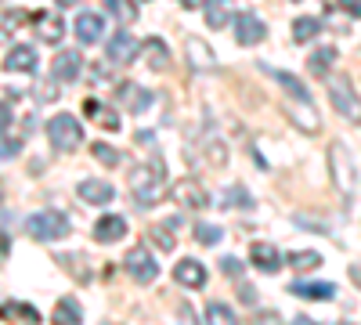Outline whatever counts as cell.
<instances>
[{
    "mask_svg": "<svg viewBox=\"0 0 361 325\" xmlns=\"http://www.w3.org/2000/svg\"><path fill=\"white\" fill-rule=\"evenodd\" d=\"M130 192L141 206H156L159 199L170 195V181H166V170H163L159 156H152L148 163H137L130 170Z\"/></svg>",
    "mask_w": 361,
    "mask_h": 325,
    "instance_id": "cell-1",
    "label": "cell"
},
{
    "mask_svg": "<svg viewBox=\"0 0 361 325\" xmlns=\"http://www.w3.org/2000/svg\"><path fill=\"white\" fill-rule=\"evenodd\" d=\"M329 173H333V185H336V192L340 195H354V156H350V149L343 141H333L329 145Z\"/></svg>",
    "mask_w": 361,
    "mask_h": 325,
    "instance_id": "cell-2",
    "label": "cell"
},
{
    "mask_svg": "<svg viewBox=\"0 0 361 325\" xmlns=\"http://www.w3.org/2000/svg\"><path fill=\"white\" fill-rule=\"evenodd\" d=\"M47 137H51V145L58 152H73V149H80V141H83V127H80L76 116L58 112L54 120H47Z\"/></svg>",
    "mask_w": 361,
    "mask_h": 325,
    "instance_id": "cell-3",
    "label": "cell"
},
{
    "mask_svg": "<svg viewBox=\"0 0 361 325\" xmlns=\"http://www.w3.org/2000/svg\"><path fill=\"white\" fill-rule=\"evenodd\" d=\"M329 98H333V109L343 116L347 123H361V98L354 94V87L347 76H329Z\"/></svg>",
    "mask_w": 361,
    "mask_h": 325,
    "instance_id": "cell-4",
    "label": "cell"
},
{
    "mask_svg": "<svg viewBox=\"0 0 361 325\" xmlns=\"http://www.w3.org/2000/svg\"><path fill=\"white\" fill-rule=\"evenodd\" d=\"M25 231L33 235L37 243H58L69 235V221L66 214H54V210H44V214H33L25 221Z\"/></svg>",
    "mask_w": 361,
    "mask_h": 325,
    "instance_id": "cell-5",
    "label": "cell"
},
{
    "mask_svg": "<svg viewBox=\"0 0 361 325\" xmlns=\"http://www.w3.org/2000/svg\"><path fill=\"white\" fill-rule=\"evenodd\" d=\"M123 268H127V275H130L134 282H141V286H148V282H156V275H159V264H156V257L148 253L145 246H134V250L127 253V260H123Z\"/></svg>",
    "mask_w": 361,
    "mask_h": 325,
    "instance_id": "cell-6",
    "label": "cell"
},
{
    "mask_svg": "<svg viewBox=\"0 0 361 325\" xmlns=\"http://www.w3.org/2000/svg\"><path fill=\"white\" fill-rule=\"evenodd\" d=\"M170 195H173V202L180 206V210H206V206H209V192L199 181H192V177L173 181L170 185Z\"/></svg>",
    "mask_w": 361,
    "mask_h": 325,
    "instance_id": "cell-7",
    "label": "cell"
},
{
    "mask_svg": "<svg viewBox=\"0 0 361 325\" xmlns=\"http://www.w3.org/2000/svg\"><path fill=\"white\" fill-rule=\"evenodd\" d=\"M185 58H188V69L192 73H217V54L209 51V44L199 40V37H188L185 40Z\"/></svg>",
    "mask_w": 361,
    "mask_h": 325,
    "instance_id": "cell-8",
    "label": "cell"
},
{
    "mask_svg": "<svg viewBox=\"0 0 361 325\" xmlns=\"http://www.w3.org/2000/svg\"><path fill=\"white\" fill-rule=\"evenodd\" d=\"M137 51H141V40L130 37V33H116V37L105 40V54H109V62H116V66H130L137 58Z\"/></svg>",
    "mask_w": 361,
    "mask_h": 325,
    "instance_id": "cell-9",
    "label": "cell"
},
{
    "mask_svg": "<svg viewBox=\"0 0 361 325\" xmlns=\"http://www.w3.org/2000/svg\"><path fill=\"white\" fill-rule=\"evenodd\" d=\"M116 102H119V109H127L130 116H141V112H148L152 109V94L145 91V87H137V83H119V91H116Z\"/></svg>",
    "mask_w": 361,
    "mask_h": 325,
    "instance_id": "cell-10",
    "label": "cell"
},
{
    "mask_svg": "<svg viewBox=\"0 0 361 325\" xmlns=\"http://www.w3.org/2000/svg\"><path fill=\"white\" fill-rule=\"evenodd\" d=\"M267 37V25L257 18V15H250V11H238L235 15V40L243 44V47H253V44H260Z\"/></svg>",
    "mask_w": 361,
    "mask_h": 325,
    "instance_id": "cell-11",
    "label": "cell"
},
{
    "mask_svg": "<svg viewBox=\"0 0 361 325\" xmlns=\"http://www.w3.org/2000/svg\"><path fill=\"white\" fill-rule=\"evenodd\" d=\"M80 73H83L80 51H58V54H54V62H51L54 83H73V80H80Z\"/></svg>",
    "mask_w": 361,
    "mask_h": 325,
    "instance_id": "cell-12",
    "label": "cell"
},
{
    "mask_svg": "<svg viewBox=\"0 0 361 325\" xmlns=\"http://www.w3.org/2000/svg\"><path fill=\"white\" fill-rule=\"evenodd\" d=\"M33 25H37V37L44 44H58V40H62V33H66V22H62V15H58V11H37L33 15Z\"/></svg>",
    "mask_w": 361,
    "mask_h": 325,
    "instance_id": "cell-13",
    "label": "cell"
},
{
    "mask_svg": "<svg viewBox=\"0 0 361 325\" xmlns=\"http://www.w3.org/2000/svg\"><path fill=\"white\" fill-rule=\"evenodd\" d=\"M173 278H177L180 286H188V289H202L209 275H206V268H202L199 260L185 257V260H177V264H173Z\"/></svg>",
    "mask_w": 361,
    "mask_h": 325,
    "instance_id": "cell-14",
    "label": "cell"
},
{
    "mask_svg": "<svg viewBox=\"0 0 361 325\" xmlns=\"http://www.w3.org/2000/svg\"><path fill=\"white\" fill-rule=\"evenodd\" d=\"M0 318H4L8 325H40V311L33 304H22V300L0 304Z\"/></svg>",
    "mask_w": 361,
    "mask_h": 325,
    "instance_id": "cell-15",
    "label": "cell"
},
{
    "mask_svg": "<svg viewBox=\"0 0 361 325\" xmlns=\"http://www.w3.org/2000/svg\"><path fill=\"white\" fill-rule=\"evenodd\" d=\"M250 260H253V268H257V271H264V275H275V271L282 268V253H279L275 246H271V243H253Z\"/></svg>",
    "mask_w": 361,
    "mask_h": 325,
    "instance_id": "cell-16",
    "label": "cell"
},
{
    "mask_svg": "<svg viewBox=\"0 0 361 325\" xmlns=\"http://www.w3.org/2000/svg\"><path fill=\"white\" fill-rule=\"evenodd\" d=\"M76 37H80L83 44H98V40L105 37V22H102V15H94V11H80V15H76Z\"/></svg>",
    "mask_w": 361,
    "mask_h": 325,
    "instance_id": "cell-17",
    "label": "cell"
},
{
    "mask_svg": "<svg viewBox=\"0 0 361 325\" xmlns=\"http://www.w3.org/2000/svg\"><path fill=\"white\" fill-rule=\"evenodd\" d=\"M37 62H40L37 51L29 47V44H18V47H11V51H8L4 69H8V73H33V69H37Z\"/></svg>",
    "mask_w": 361,
    "mask_h": 325,
    "instance_id": "cell-18",
    "label": "cell"
},
{
    "mask_svg": "<svg viewBox=\"0 0 361 325\" xmlns=\"http://www.w3.org/2000/svg\"><path fill=\"white\" fill-rule=\"evenodd\" d=\"M286 112H289V120L304 130V134H318L322 130V120H318V112L307 105V102H293V105H286Z\"/></svg>",
    "mask_w": 361,
    "mask_h": 325,
    "instance_id": "cell-19",
    "label": "cell"
},
{
    "mask_svg": "<svg viewBox=\"0 0 361 325\" xmlns=\"http://www.w3.org/2000/svg\"><path fill=\"white\" fill-rule=\"evenodd\" d=\"M145 69H152V73H166L170 69V51L159 37H148L145 40Z\"/></svg>",
    "mask_w": 361,
    "mask_h": 325,
    "instance_id": "cell-20",
    "label": "cell"
},
{
    "mask_svg": "<svg viewBox=\"0 0 361 325\" xmlns=\"http://www.w3.org/2000/svg\"><path fill=\"white\" fill-rule=\"evenodd\" d=\"M127 235V221L119 217V214H105L98 224H94V239L98 243H119Z\"/></svg>",
    "mask_w": 361,
    "mask_h": 325,
    "instance_id": "cell-21",
    "label": "cell"
},
{
    "mask_svg": "<svg viewBox=\"0 0 361 325\" xmlns=\"http://www.w3.org/2000/svg\"><path fill=\"white\" fill-rule=\"evenodd\" d=\"M51 321H54V325H80V321H83V307H80V300H73V297H58V300H54V314H51Z\"/></svg>",
    "mask_w": 361,
    "mask_h": 325,
    "instance_id": "cell-22",
    "label": "cell"
},
{
    "mask_svg": "<svg viewBox=\"0 0 361 325\" xmlns=\"http://www.w3.org/2000/svg\"><path fill=\"white\" fill-rule=\"evenodd\" d=\"M260 69H264V73H267L271 80H279V83L286 87V91H289V94H293L296 102H307V105H311V91H307V87L300 83V80H296L293 73H282V69H275V66H260Z\"/></svg>",
    "mask_w": 361,
    "mask_h": 325,
    "instance_id": "cell-23",
    "label": "cell"
},
{
    "mask_svg": "<svg viewBox=\"0 0 361 325\" xmlns=\"http://www.w3.org/2000/svg\"><path fill=\"white\" fill-rule=\"evenodd\" d=\"M76 192H80V199H83V202H94V206H105V202H112V195H116V188H112V185L94 181V177H90V181H83Z\"/></svg>",
    "mask_w": 361,
    "mask_h": 325,
    "instance_id": "cell-24",
    "label": "cell"
},
{
    "mask_svg": "<svg viewBox=\"0 0 361 325\" xmlns=\"http://www.w3.org/2000/svg\"><path fill=\"white\" fill-rule=\"evenodd\" d=\"M293 297H307V300H333L336 286L329 282H293Z\"/></svg>",
    "mask_w": 361,
    "mask_h": 325,
    "instance_id": "cell-25",
    "label": "cell"
},
{
    "mask_svg": "<svg viewBox=\"0 0 361 325\" xmlns=\"http://www.w3.org/2000/svg\"><path fill=\"white\" fill-rule=\"evenodd\" d=\"M336 58H340L336 47H329V44H325V47H318V51L307 58V69H311L314 76H329V73H333V66H336Z\"/></svg>",
    "mask_w": 361,
    "mask_h": 325,
    "instance_id": "cell-26",
    "label": "cell"
},
{
    "mask_svg": "<svg viewBox=\"0 0 361 325\" xmlns=\"http://www.w3.org/2000/svg\"><path fill=\"white\" fill-rule=\"evenodd\" d=\"M231 22V0H209L206 4V25L209 29H224Z\"/></svg>",
    "mask_w": 361,
    "mask_h": 325,
    "instance_id": "cell-27",
    "label": "cell"
},
{
    "mask_svg": "<svg viewBox=\"0 0 361 325\" xmlns=\"http://www.w3.org/2000/svg\"><path fill=\"white\" fill-rule=\"evenodd\" d=\"M318 33H322V22L311 18V15H304V18L293 22V40H296V44H311Z\"/></svg>",
    "mask_w": 361,
    "mask_h": 325,
    "instance_id": "cell-28",
    "label": "cell"
},
{
    "mask_svg": "<svg viewBox=\"0 0 361 325\" xmlns=\"http://www.w3.org/2000/svg\"><path fill=\"white\" fill-rule=\"evenodd\" d=\"M206 325H238V318L231 314V307H228V304L209 300V304H206Z\"/></svg>",
    "mask_w": 361,
    "mask_h": 325,
    "instance_id": "cell-29",
    "label": "cell"
},
{
    "mask_svg": "<svg viewBox=\"0 0 361 325\" xmlns=\"http://www.w3.org/2000/svg\"><path fill=\"white\" fill-rule=\"evenodd\" d=\"M87 116H94L102 130H119V116H116V109H105V105H98V102H87Z\"/></svg>",
    "mask_w": 361,
    "mask_h": 325,
    "instance_id": "cell-30",
    "label": "cell"
},
{
    "mask_svg": "<svg viewBox=\"0 0 361 325\" xmlns=\"http://www.w3.org/2000/svg\"><path fill=\"white\" fill-rule=\"evenodd\" d=\"M289 268L293 271H314V268H322V253H314V250L289 253Z\"/></svg>",
    "mask_w": 361,
    "mask_h": 325,
    "instance_id": "cell-31",
    "label": "cell"
},
{
    "mask_svg": "<svg viewBox=\"0 0 361 325\" xmlns=\"http://www.w3.org/2000/svg\"><path fill=\"white\" fill-rule=\"evenodd\" d=\"M105 8L112 11V18H119L123 25L137 22V4H134V0H105Z\"/></svg>",
    "mask_w": 361,
    "mask_h": 325,
    "instance_id": "cell-32",
    "label": "cell"
},
{
    "mask_svg": "<svg viewBox=\"0 0 361 325\" xmlns=\"http://www.w3.org/2000/svg\"><path fill=\"white\" fill-rule=\"evenodd\" d=\"M29 18H33V15H25V11H18V8H15V11H0V40H8L15 29L25 25Z\"/></svg>",
    "mask_w": 361,
    "mask_h": 325,
    "instance_id": "cell-33",
    "label": "cell"
},
{
    "mask_svg": "<svg viewBox=\"0 0 361 325\" xmlns=\"http://www.w3.org/2000/svg\"><path fill=\"white\" fill-rule=\"evenodd\" d=\"M148 239H152L163 253H173V246H177V239H173V231H170V224H156V228H148Z\"/></svg>",
    "mask_w": 361,
    "mask_h": 325,
    "instance_id": "cell-34",
    "label": "cell"
},
{
    "mask_svg": "<svg viewBox=\"0 0 361 325\" xmlns=\"http://www.w3.org/2000/svg\"><path fill=\"white\" fill-rule=\"evenodd\" d=\"M58 264H62V268H73L69 275H73L76 282H90V268H83V260H80L76 253H62V257H58Z\"/></svg>",
    "mask_w": 361,
    "mask_h": 325,
    "instance_id": "cell-35",
    "label": "cell"
},
{
    "mask_svg": "<svg viewBox=\"0 0 361 325\" xmlns=\"http://www.w3.org/2000/svg\"><path fill=\"white\" fill-rule=\"evenodd\" d=\"M195 239H199L202 246H217V243L224 239V231H221L217 224H206V221H199V224H195Z\"/></svg>",
    "mask_w": 361,
    "mask_h": 325,
    "instance_id": "cell-36",
    "label": "cell"
},
{
    "mask_svg": "<svg viewBox=\"0 0 361 325\" xmlns=\"http://www.w3.org/2000/svg\"><path fill=\"white\" fill-rule=\"evenodd\" d=\"M224 206H243V210H250V206H253V195H250L243 185H231V188L224 192Z\"/></svg>",
    "mask_w": 361,
    "mask_h": 325,
    "instance_id": "cell-37",
    "label": "cell"
},
{
    "mask_svg": "<svg viewBox=\"0 0 361 325\" xmlns=\"http://www.w3.org/2000/svg\"><path fill=\"white\" fill-rule=\"evenodd\" d=\"M90 152H94V159L102 166H116L119 163V152L112 149V145H105V141H94V145H90Z\"/></svg>",
    "mask_w": 361,
    "mask_h": 325,
    "instance_id": "cell-38",
    "label": "cell"
},
{
    "mask_svg": "<svg viewBox=\"0 0 361 325\" xmlns=\"http://www.w3.org/2000/svg\"><path fill=\"white\" fill-rule=\"evenodd\" d=\"M22 152V141L18 137H8V134H0V159H15Z\"/></svg>",
    "mask_w": 361,
    "mask_h": 325,
    "instance_id": "cell-39",
    "label": "cell"
},
{
    "mask_svg": "<svg viewBox=\"0 0 361 325\" xmlns=\"http://www.w3.org/2000/svg\"><path fill=\"white\" fill-rule=\"evenodd\" d=\"M221 271L228 278H238V275H243V260H238V257H221Z\"/></svg>",
    "mask_w": 361,
    "mask_h": 325,
    "instance_id": "cell-40",
    "label": "cell"
},
{
    "mask_svg": "<svg viewBox=\"0 0 361 325\" xmlns=\"http://www.w3.org/2000/svg\"><path fill=\"white\" fill-rule=\"evenodd\" d=\"M253 325H282V318H279L275 311H264V314L253 318Z\"/></svg>",
    "mask_w": 361,
    "mask_h": 325,
    "instance_id": "cell-41",
    "label": "cell"
},
{
    "mask_svg": "<svg viewBox=\"0 0 361 325\" xmlns=\"http://www.w3.org/2000/svg\"><path fill=\"white\" fill-rule=\"evenodd\" d=\"M11 127V105H4V102H0V134H4Z\"/></svg>",
    "mask_w": 361,
    "mask_h": 325,
    "instance_id": "cell-42",
    "label": "cell"
},
{
    "mask_svg": "<svg viewBox=\"0 0 361 325\" xmlns=\"http://www.w3.org/2000/svg\"><path fill=\"white\" fill-rule=\"evenodd\" d=\"M180 325H199V321H195V314H192V307H188V304H180Z\"/></svg>",
    "mask_w": 361,
    "mask_h": 325,
    "instance_id": "cell-43",
    "label": "cell"
},
{
    "mask_svg": "<svg viewBox=\"0 0 361 325\" xmlns=\"http://www.w3.org/2000/svg\"><path fill=\"white\" fill-rule=\"evenodd\" d=\"M343 4V11H350L354 18H361V0H340Z\"/></svg>",
    "mask_w": 361,
    "mask_h": 325,
    "instance_id": "cell-44",
    "label": "cell"
},
{
    "mask_svg": "<svg viewBox=\"0 0 361 325\" xmlns=\"http://www.w3.org/2000/svg\"><path fill=\"white\" fill-rule=\"evenodd\" d=\"M206 4H209V0H180V8H188V11H199Z\"/></svg>",
    "mask_w": 361,
    "mask_h": 325,
    "instance_id": "cell-45",
    "label": "cell"
},
{
    "mask_svg": "<svg viewBox=\"0 0 361 325\" xmlns=\"http://www.w3.org/2000/svg\"><path fill=\"white\" fill-rule=\"evenodd\" d=\"M243 304H250V307L257 304V297H253V289H250V286H243Z\"/></svg>",
    "mask_w": 361,
    "mask_h": 325,
    "instance_id": "cell-46",
    "label": "cell"
},
{
    "mask_svg": "<svg viewBox=\"0 0 361 325\" xmlns=\"http://www.w3.org/2000/svg\"><path fill=\"white\" fill-rule=\"evenodd\" d=\"M8 250H11V246H8V235H0V260L8 257Z\"/></svg>",
    "mask_w": 361,
    "mask_h": 325,
    "instance_id": "cell-47",
    "label": "cell"
},
{
    "mask_svg": "<svg viewBox=\"0 0 361 325\" xmlns=\"http://www.w3.org/2000/svg\"><path fill=\"white\" fill-rule=\"evenodd\" d=\"M293 325H314V321H311L307 314H296V318H293Z\"/></svg>",
    "mask_w": 361,
    "mask_h": 325,
    "instance_id": "cell-48",
    "label": "cell"
},
{
    "mask_svg": "<svg viewBox=\"0 0 361 325\" xmlns=\"http://www.w3.org/2000/svg\"><path fill=\"white\" fill-rule=\"evenodd\" d=\"M340 325H354V321H340Z\"/></svg>",
    "mask_w": 361,
    "mask_h": 325,
    "instance_id": "cell-49",
    "label": "cell"
},
{
    "mask_svg": "<svg viewBox=\"0 0 361 325\" xmlns=\"http://www.w3.org/2000/svg\"><path fill=\"white\" fill-rule=\"evenodd\" d=\"M62 4H73V0H62Z\"/></svg>",
    "mask_w": 361,
    "mask_h": 325,
    "instance_id": "cell-50",
    "label": "cell"
}]
</instances>
